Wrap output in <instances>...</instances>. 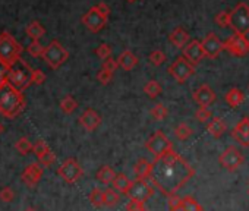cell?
<instances>
[{
  "mask_svg": "<svg viewBox=\"0 0 249 211\" xmlns=\"http://www.w3.org/2000/svg\"><path fill=\"white\" fill-rule=\"evenodd\" d=\"M195 175V169L175 150L160 158H154L150 177L147 179L161 193L170 196L182 189Z\"/></svg>",
  "mask_w": 249,
  "mask_h": 211,
  "instance_id": "6da1fadb",
  "label": "cell"
},
{
  "mask_svg": "<svg viewBox=\"0 0 249 211\" xmlns=\"http://www.w3.org/2000/svg\"><path fill=\"white\" fill-rule=\"evenodd\" d=\"M25 107V100L22 91L14 88L6 79L0 87V113L9 119H15L22 113Z\"/></svg>",
  "mask_w": 249,
  "mask_h": 211,
  "instance_id": "7a4b0ae2",
  "label": "cell"
},
{
  "mask_svg": "<svg viewBox=\"0 0 249 211\" xmlns=\"http://www.w3.org/2000/svg\"><path fill=\"white\" fill-rule=\"evenodd\" d=\"M31 76H33V69L22 59H19L15 65L11 66L8 75H6V79L9 81V84L14 88H17L19 91H24L33 82Z\"/></svg>",
  "mask_w": 249,
  "mask_h": 211,
  "instance_id": "3957f363",
  "label": "cell"
},
{
  "mask_svg": "<svg viewBox=\"0 0 249 211\" xmlns=\"http://www.w3.org/2000/svg\"><path fill=\"white\" fill-rule=\"evenodd\" d=\"M21 53L22 47L9 33L0 34V60L11 68L21 59Z\"/></svg>",
  "mask_w": 249,
  "mask_h": 211,
  "instance_id": "277c9868",
  "label": "cell"
},
{
  "mask_svg": "<svg viewBox=\"0 0 249 211\" xmlns=\"http://www.w3.org/2000/svg\"><path fill=\"white\" fill-rule=\"evenodd\" d=\"M43 59L52 69H59L69 59V52L57 40H53L46 47L43 53Z\"/></svg>",
  "mask_w": 249,
  "mask_h": 211,
  "instance_id": "5b68a950",
  "label": "cell"
},
{
  "mask_svg": "<svg viewBox=\"0 0 249 211\" xmlns=\"http://www.w3.org/2000/svg\"><path fill=\"white\" fill-rule=\"evenodd\" d=\"M145 148L148 153L154 156V158H160L170 150H173V142L166 137L163 131H156L147 141H145Z\"/></svg>",
  "mask_w": 249,
  "mask_h": 211,
  "instance_id": "8992f818",
  "label": "cell"
},
{
  "mask_svg": "<svg viewBox=\"0 0 249 211\" xmlns=\"http://www.w3.org/2000/svg\"><path fill=\"white\" fill-rule=\"evenodd\" d=\"M230 28L234 33L246 35L249 33V6L243 2H239L236 8L230 12Z\"/></svg>",
  "mask_w": 249,
  "mask_h": 211,
  "instance_id": "52a82bcc",
  "label": "cell"
},
{
  "mask_svg": "<svg viewBox=\"0 0 249 211\" xmlns=\"http://www.w3.org/2000/svg\"><path fill=\"white\" fill-rule=\"evenodd\" d=\"M169 73L179 82L185 84L194 73H195V65L188 62L183 56H179L170 66H169Z\"/></svg>",
  "mask_w": 249,
  "mask_h": 211,
  "instance_id": "ba28073f",
  "label": "cell"
},
{
  "mask_svg": "<svg viewBox=\"0 0 249 211\" xmlns=\"http://www.w3.org/2000/svg\"><path fill=\"white\" fill-rule=\"evenodd\" d=\"M245 161L243 154L234 145H229L218 157V163L227 172H236Z\"/></svg>",
  "mask_w": 249,
  "mask_h": 211,
  "instance_id": "9c48e42d",
  "label": "cell"
},
{
  "mask_svg": "<svg viewBox=\"0 0 249 211\" xmlns=\"http://www.w3.org/2000/svg\"><path fill=\"white\" fill-rule=\"evenodd\" d=\"M224 50L229 52L231 56L243 57L249 53V40L245 34L234 33L224 41Z\"/></svg>",
  "mask_w": 249,
  "mask_h": 211,
  "instance_id": "30bf717a",
  "label": "cell"
},
{
  "mask_svg": "<svg viewBox=\"0 0 249 211\" xmlns=\"http://www.w3.org/2000/svg\"><path fill=\"white\" fill-rule=\"evenodd\" d=\"M154 195V188L147 179H137L132 182V188L128 193L129 201H138L145 204Z\"/></svg>",
  "mask_w": 249,
  "mask_h": 211,
  "instance_id": "8fae6325",
  "label": "cell"
},
{
  "mask_svg": "<svg viewBox=\"0 0 249 211\" xmlns=\"http://www.w3.org/2000/svg\"><path fill=\"white\" fill-rule=\"evenodd\" d=\"M57 173H59V176L65 182H68V183H76L82 177L84 170H82L81 164L75 158H68V160H65L60 164V167L57 169Z\"/></svg>",
  "mask_w": 249,
  "mask_h": 211,
  "instance_id": "7c38bea8",
  "label": "cell"
},
{
  "mask_svg": "<svg viewBox=\"0 0 249 211\" xmlns=\"http://www.w3.org/2000/svg\"><path fill=\"white\" fill-rule=\"evenodd\" d=\"M82 24L91 31V33H100L104 27H106V24H107V18H104L97 9H95V6H92L88 12H85V15L82 17Z\"/></svg>",
  "mask_w": 249,
  "mask_h": 211,
  "instance_id": "4fadbf2b",
  "label": "cell"
},
{
  "mask_svg": "<svg viewBox=\"0 0 249 211\" xmlns=\"http://www.w3.org/2000/svg\"><path fill=\"white\" fill-rule=\"evenodd\" d=\"M201 44H202L205 57H208V59H217L221 54V52L224 50V43L214 33L207 34L205 38L201 41Z\"/></svg>",
  "mask_w": 249,
  "mask_h": 211,
  "instance_id": "5bb4252c",
  "label": "cell"
},
{
  "mask_svg": "<svg viewBox=\"0 0 249 211\" xmlns=\"http://www.w3.org/2000/svg\"><path fill=\"white\" fill-rule=\"evenodd\" d=\"M192 98L199 106V107H208V106H211L215 101L217 95H215L214 89L208 84H202L194 91Z\"/></svg>",
  "mask_w": 249,
  "mask_h": 211,
  "instance_id": "9a60e30c",
  "label": "cell"
},
{
  "mask_svg": "<svg viewBox=\"0 0 249 211\" xmlns=\"http://www.w3.org/2000/svg\"><path fill=\"white\" fill-rule=\"evenodd\" d=\"M188 62H191L192 65H198L204 57H205V53H204V49H202V44L201 41L198 40H192L189 41L185 49H183V54H182Z\"/></svg>",
  "mask_w": 249,
  "mask_h": 211,
  "instance_id": "2e32d148",
  "label": "cell"
},
{
  "mask_svg": "<svg viewBox=\"0 0 249 211\" xmlns=\"http://www.w3.org/2000/svg\"><path fill=\"white\" fill-rule=\"evenodd\" d=\"M43 167H44V166L40 164L38 161H37V163H31V164L24 170V173H22V182H24L27 186L34 188V186L40 182V179H41V176H43V172H44Z\"/></svg>",
  "mask_w": 249,
  "mask_h": 211,
  "instance_id": "e0dca14e",
  "label": "cell"
},
{
  "mask_svg": "<svg viewBox=\"0 0 249 211\" xmlns=\"http://www.w3.org/2000/svg\"><path fill=\"white\" fill-rule=\"evenodd\" d=\"M79 125L88 131L92 132L95 131L100 125H101V116L98 112H95L94 109H87L81 116H79Z\"/></svg>",
  "mask_w": 249,
  "mask_h": 211,
  "instance_id": "ac0fdd59",
  "label": "cell"
},
{
  "mask_svg": "<svg viewBox=\"0 0 249 211\" xmlns=\"http://www.w3.org/2000/svg\"><path fill=\"white\" fill-rule=\"evenodd\" d=\"M233 140L242 147H249V119L243 118L231 131Z\"/></svg>",
  "mask_w": 249,
  "mask_h": 211,
  "instance_id": "d6986e66",
  "label": "cell"
},
{
  "mask_svg": "<svg viewBox=\"0 0 249 211\" xmlns=\"http://www.w3.org/2000/svg\"><path fill=\"white\" fill-rule=\"evenodd\" d=\"M117 63H119V68L129 72L138 65V56L131 50H123L120 56L117 57Z\"/></svg>",
  "mask_w": 249,
  "mask_h": 211,
  "instance_id": "ffe728a7",
  "label": "cell"
},
{
  "mask_svg": "<svg viewBox=\"0 0 249 211\" xmlns=\"http://www.w3.org/2000/svg\"><path fill=\"white\" fill-rule=\"evenodd\" d=\"M169 41H170L176 49H182V50H183L185 46L189 43V34H188V31H185V28L178 27V28H175V30L170 33Z\"/></svg>",
  "mask_w": 249,
  "mask_h": 211,
  "instance_id": "44dd1931",
  "label": "cell"
},
{
  "mask_svg": "<svg viewBox=\"0 0 249 211\" xmlns=\"http://www.w3.org/2000/svg\"><path fill=\"white\" fill-rule=\"evenodd\" d=\"M226 129H227V125H226V122H224L220 116L213 118V119L208 122V125H207L208 134H210L213 138H215V140L221 138V135L226 132Z\"/></svg>",
  "mask_w": 249,
  "mask_h": 211,
  "instance_id": "7402d4cb",
  "label": "cell"
},
{
  "mask_svg": "<svg viewBox=\"0 0 249 211\" xmlns=\"http://www.w3.org/2000/svg\"><path fill=\"white\" fill-rule=\"evenodd\" d=\"M111 185H113V189L117 191V192L122 193V195H128L129 191H131V188H132L131 179H129L126 175H124V173L116 175V177H114V180H113Z\"/></svg>",
  "mask_w": 249,
  "mask_h": 211,
  "instance_id": "603a6c76",
  "label": "cell"
},
{
  "mask_svg": "<svg viewBox=\"0 0 249 211\" xmlns=\"http://www.w3.org/2000/svg\"><path fill=\"white\" fill-rule=\"evenodd\" d=\"M151 167H153V163H150L147 158H140L137 164L134 166V173L137 179H148L151 173Z\"/></svg>",
  "mask_w": 249,
  "mask_h": 211,
  "instance_id": "cb8c5ba5",
  "label": "cell"
},
{
  "mask_svg": "<svg viewBox=\"0 0 249 211\" xmlns=\"http://www.w3.org/2000/svg\"><path fill=\"white\" fill-rule=\"evenodd\" d=\"M226 103L230 106V107H237L245 101V94L239 89V88H230L226 95H224Z\"/></svg>",
  "mask_w": 249,
  "mask_h": 211,
  "instance_id": "d4e9b609",
  "label": "cell"
},
{
  "mask_svg": "<svg viewBox=\"0 0 249 211\" xmlns=\"http://www.w3.org/2000/svg\"><path fill=\"white\" fill-rule=\"evenodd\" d=\"M116 175H117V173L113 170V167H111V166L104 164V166H101V167L98 169V172H97V179H98L101 183L108 185V183H113V180H114Z\"/></svg>",
  "mask_w": 249,
  "mask_h": 211,
  "instance_id": "484cf974",
  "label": "cell"
},
{
  "mask_svg": "<svg viewBox=\"0 0 249 211\" xmlns=\"http://www.w3.org/2000/svg\"><path fill=\"white\" fill-rule=\"evenodd\" d=\"M25 33H27V35H28L33 41H38V40L46 34V30H44V27H43L40 22L33 21V22L28 24V27L25 28Z\"/></svg>",
  "mask_w": 249,
  "mask_h": 211,
  "instance_id": "4316f807",
  "label": "cell"
},
{
  "mask_svg": "<svg viewBox=\"0 0 249 211\" xmlns=\"http://www.w3.org/2000/svg\"><path fill=\"white\" fill-rule=\"evenodd\" d=\"M76 107H78V101H76L72 95H66V97H63V100L60 101V109H62V112L66 113V115L73 113V112L76 110Z\"/></svg>",
  "mask_w": 249,
  "mask_h": 211,
  "instance_id": "83f0119b",
  "label": "cell"
},
{
  "mask_svg": "<svg viewBox=\"0 0 249 211\" xmlns=\"http://www.w3.org/2000/svg\"><path fill=\"white\" fill-rule=\"evenodd\" d=\"M161 91H163V88H161V85H160V82H157V81H148L145 85H144V92L150 97V98H157L160 94H161Z\"/></svg>",
  "mask_w": 249,
  "mask_h": 211,
  "instance_id": "f1b7e54d",
  "label": "cell"
},
{
  "mask_svg": "<svg viewBox=\"0 0 249 211\" xmlns=\"http://www.w3.org/2000/svg\"><path fill=\"white\" fill-rule=\"evenodd\" d=\"M192 134H194V129H192L188 123H185V122L179 123V125L175 128V137H176L178 140H180V141H186L189 137H192Z\"/></svg>",
  "mask_w": 249,
  "mask_h": 211,
  "instance_id": "f546056e",
  "label": "cell"
},
{
  "mask_svg": "<svg viewBox=\"0 0 249 211\" xmlns=\"http://www.w3.org/2000/svg\"><path fill=\"white\" fill-rule=\"evenodd\" d=\"M103 201H104V205H106V207H114V205H117L119 201H120L119 192L114 191L113 188H107V189L104 191V198H103Z\"/></svg>",
  "mask_w": 249,
  "mask_h": 211,
  "instance_id": "4dcf8cb0",
  "label": "cell"
},
{
  "mask_svg": "<svg viewBox=\"0 0 249 211\" xmlns=\"http://www.w3.org/2000/svg\"><path fill=\"white\" fill-rule=\"evenodd\" d=\"M33 147H34V144H31V141H30L27 137H22V138H19V140L17 141V144H15V148H17V151H18L19 154H22V156H27V154H30V153L33 151Z\"/></svg>",
  "mask_w": 249,
  "mask_h": 211,
  "instance_id": "1f68e13d",
  "label": "cell"
},
{
  "mask_svg": "<svg viewBox=\"0 0 249 211\" xmlns=\"http://www.w3.org/2000/svg\"><path fill=\"white\" fill-rule=\"evenodd\" d=\"M151 116H153L154 121L161 122V121H164L169 116V110H167L166 106H163L161 103H159V104H156L154 107L151 109Z\"/></svg>",
  "mask_w": 249,
  "mask_h": 211,
  "instance_id": "d6a6232c",
  "label": "cell"
},
{
  "mask_svg": "<svg viewBox=\"0 0 249 211\" xmlns=\"http://www.w3.org/2000/svg\"><path fill=\"white\" fill-rule=\"evenodd\" d=\"M103 198H104V191H101L100 188H94V189L91 191V193H89V201H91V204H92L94 207H97V208H100V207L104 205Z\"/></svg>",
  "mask_w": 249,
  "mask_h": 211,
  "instance_id": "836d02e7",
  "label": "cell"
},
{
  "mask_svg": "<svg viewBox=\"0 0 249 211\" xmlns=\"http://www.w3.org/2000/svg\"><path fill=\"white\" fill-rule=\"evenodd\" d=\"M214 21H215V24L220 27V28H230V25H231V21H230V12H226V11H223V12H218L217 15H215V18H214Z\"/></svg>",
  "mask_w": 249,
  "mask_h": 211,
  "instance_id": "e575fe53",
  "label": "cell"
},
{
  "mask_svg": "<svg viewBox=\"0 0 249 211\" xmlns=\"http://www.w3.org/2000/svg\"><path fill=\"white\" fill-rule=\"evenodd\" d=\"M183 210L185 211H204V208L201 207V204H198L196 199H194L192 196H183Z\"/></svg>",
  "mask_w": 249,
  "mask_h": 211,
  "instance_id": "d590c367",
  "label": "cell"
},
{
  "mask_svg": "<svg viewBox=\"0 0 249 211\" xmlns=\"http://www.w3.org/2000/svg\"><path fill=\"white\" fill-rule=\"evenodd\" d=\"M195 118L199 123H208L213 119V115L208 107H198V110L195 112Z\"/></svg>",
  "mask_w": 249,
  "mask_h": 211,
  "instance_id": "8d00e7d4",
  "label": "cell"
},
{
  "mask_svg": "<svg viewBox=\"0 0 249 211\" xmlns=\"http://www.w3.org/2000/svg\"><path fill=\"white\" fill-rule=\"evenodd\" d=\"M169 198V211H179L183 210V198H180L179 195L173 193Z\"/></svg>",
  "mask_w": 249,
  "mask_h": 211,
  "instance_id": "74e56055",
  "label": "cell"
},
{
  "mask_svg": "<svg viewBox=\"0 0 249 211\" xmlns=\"http://www.w3.org/2000/svg\"><path fill=\"white\" fill-rule=\"evenodd\" d=\"M47 151H50V147H49L43 140H38V141L34 144V147H33V153L36 154V157H37L38 160H40Z\"/></svg>",
  "mask_w": 249,
  "mask_h": 211,
  "instance_id": "f35d334b",
  "label": "cell"
},
{
  "mask_svg": "<svg viewBox=\"0 0 249 211\" xmlns=\"http://www.w3.org/2000/svg\"><path fill=\"white\" fill-rule=\"evenodd\" d=\"M111 53H113V49H111L108 44H106V43L100 44V46L97 47V50H95V54H97L103 62L107 60L108 57H111Z\"/></svg>",
  "mask_w": 249,
  "mask_h": 211,
  "instance_id": "ab89813d",
  "label": "cell"
},
{
  "mask_svg": "<svg viewBox=\"0 0 249 211\" xmlns=\"http://www.w3.org/2000/svg\"><path fill=\"white\" fill-rule=\"evenodd\" d=\"M150 63L154 65V66H161L164 62H166V54L161 52V50H154L150 53Z\"/></svg>",
  "mask_w": 249,
  "mask_h": 211,
  "instance_id": "60d3db41",
  "label": "cell"
},
{
  "mask_svg": "<svg viewBox=\"0 0 249 211\" xmlns=\"http://www.w3.org/2000/svg\"><path fill=\"white\" fill-rule=\"evenodd\" d=\"M44 50H46V47H43V46L40 44V41H31L30 46L27 47V52H28L31 56H34V57L43 56Z\"/></svg>",
  "mask_w": 249,
  "mask_h": 211,
  "instance_id": "b9f144b4",
  "label": "cell"
},
{
  "mask_svg": "<svg viewBox=\"0 0 249 211\" xmlns=\"http://www.w3.org/2000/svg\"><path fill=\"white\" fill-rule=\"evenodd\" d=\"M14 198H15V191L12 188L6 186V188L0 189V199L3 202H11V201H14Z\"/></svg>",
  "mask_w": 249,
  "mask_h": 211,
  "instance_id": "7bdbcfd3",
  "label": "cell"
},
{
  "mask_svg": "<svg viewBox=\"0 0 249 211\" xmlns=\"http://www.w3.org/2000/svg\"><path fill=\"white\" fill-rule=\"evenodd\" d=\"M97 79H98V82H100V84L107 85V84H110V82H111V79H113V73H111V72H108V70H106V69H101V70L97 73Z\"/></svg>",
  "mask_w": 249,
  "mask_h": 211,
  "instance_id": "ee69618b",
  "label": "cell"
},
{
  "mask_svg": "<svg viewBox=\"0 0 249 211\" xmlns=\"http://www.w3.org/2000/svg\"><path fill=\"white\" fill-rule=\"evenodd\" d=\"M54 161H56V156H54V153H53L52 150H50V151H47V153H46V154L38 160V163H40V164H43L44 167L52 166Z\"/></svg>",
  "mask_w": 249,
  "mask_h": 211,
  "instance_id": "f6af8a7d",
  "label": "cell"
},
{
  "mask_svg": "<svg viewBox=\"0 0 249 211\" xmlns=\"http://www.w3.org/2000/svg\"><path fill=\"white\" fill-rule=\"evenodd\" d=\"M33 84L36 85H41L46 81V73L40 69H33V76H31Z\"/></svg>",
  "mask_w": 249,
  "mask_h": 211,
  "instance_id": "bcb514c9",
  "label": "cell"
},
{
  "mask_svg": "<svg viewBox=\"0 0 249 211\" xmlns=\"http://www.w3.org/2000/svg\"><path fill=\"white\" fill-rule=\"evenodd\" d=\"M117 68H119L117 60H116V59H113V57H108L107 60H104V62H103V68H101V69H106V70H108V72L114 73V70H116Z\"/></svg>",
  "mask_w": 249,
  "mask_h": 211,
  "instance_id": "7dc6e473",
  "label": "cell"
},
{
  "mask_svg": "<svg viewBox=\"0 0 249 211\" xmlns=\"http://www.w3.org/2000/svg\"><path fill=\"white\" fill-rule=\"evenodd\" d=\"M126 211H148L145 208V204L138 202V201H129L126 205Z\"/></svg>",
  "mask_w": 249,
  "mask_h": 211,
  "instance_id": "c3c4849f",
  "label": "cell"
},
{
  "mask_svg": "<svg viewBox=\"0 0 249 211\" xmlns=\"http://www.w3.org/2000/svg\"><path fill=\"white\" fill-rule=\"evenodd\" d=\"M95 9H97V11H98L104 18H107V19H108V17H110V8L107 6V3L101 2V3L95 5Z\"/></svg>",
  "mask_w": 249,
  "mask_h": 211,
  "instance_id": "681fc988",
  "label": "cell"
},
{
  "mask_svg": "<svg viewBox=\"0 0 249 211\" xmlns=\"http://www.w3.org/2000/svg\"><path fill=\"white\" fill-rule=\"evenodd\" d=\"M9 69H11V68H9L6 63H3L2 60H0V78H6Z\"/></svg>",
  "mask_w": 249,
  "mask_h": 211,
  "instance_id": "f907efd6",
  "label": "cell"
},
{
  "mask_svg": "<svg viewBox=\"0 0 249 211\" xmlns=\"http://www.w3.org/2000/svg\"><path fill=\"white\" fill-rule=\"evenodd\" d=\"M5 81H6V78H0V87L5 84Z\"/></svg>",
  "mask_w": 249,
  "mask_h": 211,
  "instance_id": "816d5d0a",
  "label": "cell"
},
{
  "mask_svg": "<svg viewBox=\"0 0 249 211\" xmlns=\"http://www.w3.org/2000/svg\"><path fill=\"white\" fill-rule=\"evenodd\" d=\"M24 211H37L36 208H33V207H28V208H25Z\"/></svg>",
  "mask_w": 249,
  "mask_h": 211,
  "instance_id": "f5cc1de1",
  "label": "cell"
},
{
  "mask_svg": "<svg viewBox=\"0 0 249 211\" xmlns=\"http://www.w3.org/2000/svg\"><path fill=\"white\" fill-rule=\"evenodd\" d=\"M2 132H3V126H2V123H0V135H2Z\"/></svg>",
  "mask_w": 249,
  "mask_h": 211,
  "instance_id": "db71d44e",
  "label": "cell"
},
{
  "mask_svg": "<svg viewBox=\"0 0 249 211\" xmlns=\"http://www.w3.org/2000/svg\"><path fill=\"white\" fill-rule=\"evenodd\" d=\"M128 2H135V0H128Z\"/></svg>",
  "mask_w": 249,
  "mask_h": 211,
  "instance_id": "11a10c76",
  "label": "cell"
},
{
  "mask_svg": "<svg viewBox=\"0 0 249 211\" xmlns=\"http://www.w3.org/2000/svg\"><path fill=\"white\" fill-rule=\"evenodd\" d=\"M248 195H249V186H248Z\"/></svg>",
  "mask_w": 249,
  "mask_h": 211,
  "instance_id": "9f6ffc18",
  "label": "cell"
},
{
  "mask_svg": "<svg viewBox=\"0 0 249 211\" xmlns=\"http://www.w3.org/2000/svg\"><path fill=\"white\" fill-rule=\"evenodd\" d=\"M179 211H185V210H179Z\"/></svg>",
  "mask_w": 249,
  "mask_h": 211,
  "instance_id": "6f0895ef",
  "label": "cell"
},
{
  "mask_svg": "<svg viewBox=\"0 0 249 211\" xmlns=\"http://www.w3.org/2000/svg\"><path fill=\"white\" fill-rule=\"evenodd\" d=\"M248 89H249V87H248Z\"/></svg>",
  "mask_w": 249,
  "mask_h": 211,
  "instance_id": "680465c9",
  "label": "cell"
}]
</instances>
